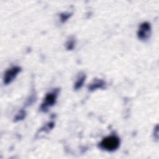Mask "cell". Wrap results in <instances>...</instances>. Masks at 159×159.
Segmentation results:
<instances>
[{
	"label": "cell",
	"mask_w": 159,
	"mask_h": 159,
	"mask_svg": "<svg viewBox=\"0 0 159 159\" xmlns=\"http://www.w3.org/2000/svg\"><path fill=\"white\" fill-rule=\"evenodd\" d=\"M119 138L115 135H111L102 139L99 143V147L106 151L113 152L119 148Z\"/></svg>",
	"instance_id": "obj_1"
},
{
	"label": "cell",
	"mask_w": 159,
	"mask_h": 159,
	"mask_svg": "<svg viewBox=\"0 0 159 159\" xmlns=\"http://www.w3.org/2000/svg\"><path fill=\"white\" fill-rule=\"evenodd\" d=\"M58 90L55 89L52 92H50L46 94L43 101L40 106V111L46 112L48 111V109L53 106L57 101Z\"/></svg>",
	"instance_id": "obj_2"
},
{
	"label": "cell",
	"mask_w": 159,
	"mask_h": 159,
	"mask_svg": "<svg viewBox=\"0 0 159 159\" xmlns=\"http://www.w3.org/2000/svg\"><path fill=\"white\" fill-rule=\"evenodd\" d=\"M151 35V26L147 22H142L137 32L138 38L141 40H147Z\"/></svg>",
	"instance_id": "obj_3"
},
{
	"label": "cell",
	"mask_w": 159,
	"mask_h": 159,
	"mask_svg": "<svg viewBox=\"0 0 159 159\" xmlns=\"http://www.w3.org/2000/svg\"><path fill=\"white\" fill-rule=\"evenodd\" d=\"M20 71V68L19 66H12L7 70L4 73L3 81L4 84L11 83L17 76L18 73Z\"/></svg>",
	"instance_id": "obj_4"
},
{
	"label": "cell",
	"mask_w": 159,
	"mask_h": 159,
	"mask_svg": "<svg viewBox=\"0 0 159 159\" xmlns=\"http://www.w3.org/2000/svg\"><path fill=\"white\" fill-rule=\"evenodd\" d=\"M106 85L105 82L100 79H95L89 86L88 89L90 91H94L96 89H101L104 88Z\"/></svg>",
	"instance_id": "obj_5"
},
{
	"label": "cell",
	"mask_w": 159,
	"mask_h": 159,
	"mask_svg": "<svg viewBox=\"0 0 159 159\" xmlns=\"http://www.w3.org/2000/svg\"><path fill=\"white\" fill-rule=\"evenodd\" d=\"M85 78H86V76L84 73H82L78 76L74 86V88L75 89L77 90L78 89H80L83 86V83L85 81Z\"/></svg>",
	"instance_id": "obj_6"
},
{
	"label": "cell",
	"mask_w": 159,
	"mask_h": 159,
	"mask_svg": "<svg viewBox=\"0 0 159 159\" xmlns=\"http://www.w3.org/2000/svg\"><path fill=\"white\" fill-rule=\"evenodd\" d=\"M74 44H75V42H74L73 39H71V40H70L68 42V43H66L67 48H68V49H69V50L72 49V48L74 47Z\"/></svg>",
	"instance_id": "obj_7"
},
{
	"label": "cell",
	"mask_w": 159,
	"mask_h": 159,
	"mask_svg": "<svg viewBox=\"0 0 159 159\" xmlns=\"http://www.w3.org/2000/svg\"><path fill=\"white\" fill-rule=\"evenodd\" d=\"M70 14H61V21L62 22H65V21H66L68 19V17H70Z\"/></svg>",
	"instance_id": "obj_8"
},
{
	"label": "cell",
	"mask_w": 159,
	"mask_h": 159,
	"mask_svg": "<svg viewBox=\"0 0 159 159\" xmlns=\"http://www.w3.org/2000/svg\"><path fill=\"white\" fill-rule=\"evenodd\" d=\"M24 114H25V113H24V111L20 112V114H17V116L16 117V119H17V120H20V119H23V118L24 117V116H25Z\"/></svg>",
	"instance_id": "obj_9"
}]
</instances>
